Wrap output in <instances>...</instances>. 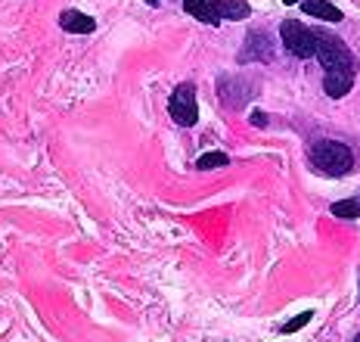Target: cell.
I'll return each instance as SVG.
<instances>
[{
    "label": "cell",
    "instance_id": "obj_1",
    "mask_svg": "<svg viewBox=\"0 0 360 342\" xmlns=\"http://www.w3.org/2000/svg\"><path fill=\"white\" fill-rule=\"evenodd\" d=\"M311 165L329 177H342L354 168V153L342 140H317L311 146Z\"/></svg>",
    "mask_w": 360,
    "mask_h": 342
},
{
    "label": "cell",
    "instance_id": "obj_2",
    "mask_svg": "<svg viewBox=\"0 0 360 342\" xmlns=\"http://www.w3.org/2000/svg\"><path fill=\"white\" fill-rule=\"evenodd\" d=\"M314 34H317V59H320V65H323L326 72H351V75H354L357 63H354V56H351L348 44H342L339 38L323 34V32H314Z\"/></svg>",
    "mask_w": 360,
    "mask_h": 342
},
{
    "label": "cell",
    "instance_id": "obj_3",
    "mask_svg": "<svg viewBox=\"0 0 360 342\" xmlns=\"http://www.w3.org/2000/svg\"><path fill=\"white\" fill-rule=\"evenodd\" d=\"M168 113L180 128H193V125L199 122L196 84H193V81H184V84L174 87V94H171V100H168Z\"/></svg>",
    "mask_w": 360,
    "mask_h": 342
},
{
    "label": "cell",
    "instance_id": "obj_4",
    "mask_svg": "<svg viewBox=\"0 0 360 342\" xmlns=\"http://www.w3.org/2000/svg\"><path fill=\"white\" fill-rule=\"evenodd\" d=\"M280 38H283V44H286V50L292 56H298V59L317 56V34H314L311 28H304L302 22L286 19L280 25Z\"/></svg>",
    "mask_w": 360,
    "mask_h": 342
},
{
    "label": "cell",
    "instance_id": "obj_5",
    "mask_svg": "<svg viewBox=\"0 0 360 342\" xmlns=\"http://www.w3.org/2000/svg\"><path fill=\"white\" fill-rule=\"evenodd\" d=\"M255 94H258V84H255V81H245V78H236V75L217 78V96L224 100L227 109H239L243 103L255 100Z\"/></svg>",
    "mask_w": 360,
    "mask_h": 342
},
{
    "label": "cell",
    "instance_id": "obj_6",
    "mask_svg": "<svg viewBox=\"0 0 360 342\" xmlns=\"http://www.w3.org/2000/svg\"><path fill=\"white\" fill-rule=\"evenodd\" d=\"M274 59V38H270L267 32H249V38H245L243 50H239V63H270Z\"/></svg>",
    "mask_w": 360,
    "mask_h": 342
},
{
    "label": "cell",
    "instance_id": "obj_7",
    "mask_svg": "<svg viewBox=\"0 0 360 342\" xmlns=\"http://www.w3.org/2000/svg\"><path fill=\"white\" fill-rule=\"evenodd\" d=\"M184 10L193 19L205 22V25H221V10H217V0H184Z\"/></svg>",
    "mask_w": 360,
    "mask_h": 342
},
{
    "label": "cell",
    "instance_id": "obj_8",
    "mask_svg": "<svg viewBox=\"0 0 360 342\" xmlns=\"http://www.w3.org/2000/svg\"><path fill=\"white\" fill-rule=\"evenodd\" d=\"M59 25L65 28V32H72V34H90L96 28V22L87 16V13H81V10H63L59 13Z\"/></svg>",
    "mask_w": 360,
    "mask_h": 342
},
{
    "label": "cell",
    "instance_id": "obj_9",
    "mask_svg": "<svg viewBox=\"0 0 360 342\" xmlns=\"http://www.w3.org/2000/svg\"><path fill=\"white\" fill-rule=\"evenodd\" d=\"M351 87H354V75H351V72H326L323 91L333 96V100H342L345 94H351Z\"/></svg>",
    "mask_w": 360,
    "mask_h": 342
},
{
    "label": "cell",
    "instance_id": "obj_10",
    "mask_svg": "<svg viewBox=\"0 0 360 342\" xmlns=\"http://www.w3.org/2000/svg\"><path fill=\"white\" fill-rule=\"evenodd\" d=\"M302 10L307 16L314 19H323V22H342V10L335 4H329V0H304Z\"/></svg>",
    "mask_w": 360,
    "mask_h": 342
},
{
    "label": "cell",
    "instance_id": "obj_11",
    "mask_svg": "<svg viewBox=\"0 0 360 342\" xmlns=\"http://www.w3.org/2000/svg\"><path fill=\"white\" fill-rule=\"evenodd\" d=\"M227 153H217V150H212V153H202L199 159H196V168L199 171H212V168H224L227 165Z\"/></svg>",
    "mask_w": 360,
    "mask_h": 342
},
{
    "label": "cell",
    "instance_id": "obj_12",
    "mask_svg": "<svg viewBox=\"0 0 360 342\" xmlns=\"http://www.w3.org/2000/svg\"><path fill=\"white\" fill-rule=\"evenodd\" d=\"M333 215L335 218H360V199H342V203H333Z\"/></svg>",
    "mask_w": 360,
    "mask_h": 342
},
{
    "label": "cell",
    "instance_id": "obj_13",
    "mask_svg": "<svg viewBox=\"0 0 360 342\" xmlns=\"http://www.w3.org/2000/svg\"><path fill=\"white\" fill-rule=\"evenodd\" d=\"M311 317H314V311H302L298 317H292V321L283 324V333H298L304 324H311Z\"/></svg>",
    "mask_w": 360,
    "mask_h": 342
},
{
    "label": "cell",
    "instance_id": "obj_14",
    "mask_svg": "<svg viewBox=\"0 0 360 342\" xmlns=\"http://www.w3.org/2000/svg\"><path fill=\"white\" fill-rule=\"evenodd\" d=\"M252 125H255V128H267V125H270V115L261 113V109H255V113H252Z\"/></svg>",
    "mask_w": 360,
    "mask_h": 342
},
{
    "label": "cell",
    "instance_id": "obj_15",
    "mask_svg": "<svg viewBox=\"0 0 360 342\" xmlns=\"http://www.w3.org/2000/svg\"><path fill=\"white\" fill-rule=\"evenodd\" d=\"M283 4H289V6H292V4H304V0H283Z\"/></svg>",
    "mask_w": 360,
    "mask_h": 342
},
{
    "label": "cell",
    "instance_id": "obj_16",
    "mask_svg": "<svg viewBox=\"0 0 360 342\" xmlns=\"http://www.w3.org/2000/svg\"><path fill=\"white\" fill-rule=\"evenodd\" d=\"M146 4H149V6H159V4H162V0H146Z\"/></svg>",
    "mask_w": 360,
    "mask_h": 342
},
{
    "label": "cell",
    "instance_id": "obj_17",
    "mask_svg": "<svg viewBox=\"0 0 360 342\" xmlns=\"http://www.w3.org/2000/svg\"><path fill=\"white\" fill-rule=\"evenodd\" d=\"M354 342H360V333H357V336H354Z\"/></svg>",
    "mask_w": 360,
    "mask_h": 342
}]
</instances>
